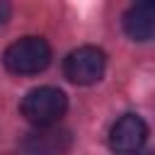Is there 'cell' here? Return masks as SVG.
Instances as JSON below:
<instances>
[{
  "mask_svg": "<svg viewBox=\"0 0 155 155\" xmlns=\"http://www.w3.org/2000/svg\"><path fill=\"white\" fill-rule=\"evenodd\" d=\"M39 131L29 133V138L22 143L24 150H31V153H61V150H68L70 145V136L68 131H61V128H53L51 126H36Z\"/></svg>",
  "mask_w": 155,
  "mask_h": 155,
  "instance_id": "obj_6",
  "label": "cell"
},
{
  "mask_svg": "<svg viewBox=\"0 0 155 155\" xmlns=\"http://www.w3.org/2000/svg\"><path fill=\"white\" fill-rule=\"evenodd\" d=\"M2 19H5V12H2V10H0V24H2Z\"/></svg>",
  "mask_w": 155,
  "mask_h": 155,
  "instance_id": "obj_7",
  "label": "cell"
},
{
  "mask_svg": "<svg viewBox=\"0 0 155 155\" xmlns=\"http://www.w3.org/2000/svg\"><path fill=\"white\" fill-rule=\"evenodd\" d=\"M2 61L15 75H34L51 63V46L41 36H22L5 48Z\"/></svg>",
  "mask_w": 155,
  "mask_h": 155,
  "instance_id": "obj_1",
  "label": "cell"
},
{
  "mask_svg": "<svg viewBox=\"0 0 155 155\" xmlns=\"http://www.w3.org/2000/svg\"><path fill=\"white\" fill-rule=\"evenodd\" d=\"M19 109H22V116L29 124H34V126H51V124H56L65 114L68 97H65L63 90L44 85V87L29 90L24 94Z\"/></svg>",
  "mask_w": 155,
  "mask_h": 155,
  "instance_id": "obj_2",
  "label": "cell"
},
{
  "mask_svg": "<svg viewBox=\"0 0 155 155\" xmlns=\"http://www.w3.org/2000/svg\"><path fill=\"white\" fill-rule=\"evenodd\" d=\"M148 140V124L138 114H124L109 131V148L116 153H136Z\"/></svg>",
  "mask_w": 155,
  "mask_h": 155,
  "instance_id": "obj_4",
  "label": "cell"
},
{
  "mask_svg": "<svg viewBox=\"0 0 155 155\" xmlns=\"http://www.w3.org/2000/svg\"><path fill=\"white\" fill-rule=\"evenodd\" d=\"M107 68V56L97 46H80L70 51L63 61V75L75 85H94L102 80Z\"/></svg>",
  "mask_w": 155,
  "mask_h": 155,
  "instance_id": "obj_3",
  "label": "cell"
},
{
  "mask_svg": "<svg viewBox=\"0 0 155 155\" xmlns=\"http://www.w3.org/2000/svg\"><path fill=\"white\" fill-rule=\"evenodd\" d=\"M124 31L133 41H150L155 31V0H138L124 15Z\"/></svg>",
  "mask_w": 155,
  "mask_h": 155,
  "instance_id": "obj_5",
  "label": "cell"
}]
</instances>
